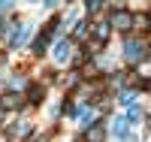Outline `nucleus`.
<instances>
[{"label":"nucleus","mask_w":151,"mask_h":142,"mask_svg":"<svg viewBox=\"0 0 151 142\" xmlns=\"http://www.w3.org/2000/svg\"><path fill=\"white\" fill-rule=\"evenodd\" d=\"M27 142H45V139H42V136H30Z\"/></svg>","instance_id":"nucleus-18"},{"label":"nucleus","mask_w":151,"mask_h":142,"mask_svg":"<svg viewBox=\"0 0 151 142\" xmlns=\"http://www.w3.org/2000/svg\"><path fill=\"white\" fill-rule=\"evenodd\" d=\"M88 33V24L82 21V24H76V30H73V36H76V40H82V36Z\"/></svg>","instance_id":"nucleus-14"},{"label":"nucleus","mask_w":151,"mask_h":142,"mask_svg":"<svg viewBox=\"0 0 151 142\" xmlns=\"http://www.w3.org/2000/svg\"><path fill=\"white\" fill-rule=\"evenodd\" d=\"M109 33H112V24H109V21H97V24H94V43H97V45H103V43L109 40Z\"/></svg>","instance_id":"nucleus-3"},{"label":"nucleus","mask_w":151,"mask_h":142,"mask_svg":"<svg viewBox=\"0 0 151 142\" xmlns=\"http://www.w3.org/2000/svg\"><path fill=\"white\" fill-rule=\"evenodd\" d=\"M148 24H151V21H148V15H133V27H139V30H145Z\"/></svg>","instance_id":"nucleus-12"},{"label":"nucleus","mask_w":151,"mask_h":142,"mask_svg":"<svg viewBox=\"0 0 151 142\" xmlns=\"http://www.w3.org/2000/svg\"><path fill=\"white\" fill-rule=\"evenodd\" d=\"M136 100V88H124L121 91V103H133Z\"/></svg>","instance_id":"nucleus-13"},{"label":"nucleus","mask_w":151,"mask_h":142,"mask_svg":"<svg viewBox=\"0 0 151 142\" xmlns=\"http://www.w3.org/2000/svg\"><path fill=\"white\" fill-rule=\"evenodd\" d=\"M106 139V127L103 124H91L85 130V142H103Z\"/></svg>","instance_id":"nucleus-6"},{"label":"nucleus","mask_w":151,"mask_h":142,"mask_svg":"<svg viewBox=\"0 0 151 142\" xmlns=\"http://www.w3.org/2000/svg\"><path fill=\"white\" fill-rule=\"evenodd\" d=\"M27 133H30V124H27V121H21L18 127H12V130H9V136H27Z\"/></svg>","instance_id":"nucleus-9"},{"label":"nucleus","mask_w":151,"mask_h":142,"mask_svg":"<svg viewBox=\"0 0 151 142\" xmlns=\"http://www.w3.org/2000/svg\"><path fill=\"white\" fill-rule=\"evenodd\" d=\"M0 124H3V109H0Z\"/></svg>","instance_id":"nucleus-20"},{"label":"nucleus","mask_w":151,"mask_h":142,"mask_svg":"<svg viewBox=\"0 0 151 142\" xmlns=\"http://www.w3.org/2000/svg\"><path fill=\"white\" fill-rule=\"evenodd\" d=\"M124 142H139V139H136V136H124Z\"/></svg>","instance_id":"nucleus-19"},{"label":"nucleus","mask_w":151,"mask_h":142,"mask_svg":"<svg viewBox=\"0 0 151 142\" xmlns=\"http://www.w3.org/2000/svg\"><path fill=\"white\" fill-rule=\"evenodd\" d=\"M27 36H30V27H21V30L15 33V40H12V45H24V43H27Z\"/></svg>","instance_id":"nucleus-10"},{"label":"nucleus","mask_w":151,"mask_h":142,"mask_svg":"<svg viewBox=\"0 0 151 142\" xmlns=\"http://www.w3.org/2000/svg\"><path fill=\"white\" fill-rule=\"evenodd\" d=\"M112 130H115L118 136H124V133H127V118H124V115H121V118H118L115 124H112Z\"/></svg>","instance_id":"nucleus-11"},{"label":"nucleus","mask_w":151,"mask_h":142,"mask_svg":"<svg viewBox=\"0 0 151 142\" xmlns=\"http://www.w3.org/2000/svg\"><path fill=\"white\" fill-rule=\"evenodd\" d=\"M142 115H145V112H142L139 106H130V109H127V115H124V118H127V124H136V121H142Z\"/></svg>","instance_id":"nucleus-8"},{"label":"nucleus","mask_w":151,"mask_h":142,"mask_svg":"<svg viewBox=\"0 0 151 142\" xmlns=\"http://www.w3.org/2000/svg\"><path fill=\"white\" fill-rule=\"evenodd\" d=\"M124 58L130 63H142L148 58V43L142 36H130V40H124Z\"/></svg>","instance_id":"nucleus-1"},{"label":"nucleus","mask_w":151,"mask_h":142,"mask_svg":"<svg viewBox=\"0 0 151 142\" xmlns=\"http://www.w3.org/2000/svg\"><path fill=\"white\" fill-rule=\"evenodd\" d=\"M73 112H76V121H79L82 127H91V124H94V115H97V112H94L91 106H79V109H73Z\"/></svg>","instance_id":"nucleus-4"},{"label":"nucleus","mask_w":151,"mask_h":142,"mask_svg":"<svg viewBox=\"0 0 151 142\" xmlns=\"http://www.w3.org/2000/svg\"><path fill=\"white\" fill-rule=\"evenodd\" d=\"M12 9V3H0V15H3V12H9Z\"/></svg>","instance_id":"nucleus-17"},{"label":"nucleus","mask_w":151,"mask_h":142,"mask_svg":"<svg viewBox=\"0 0 151 142\" xmlns=\"http://www.w3.org/2000/svg\"><path fill=\"white\" fill-rule=\"evenodd\" d=\"M55 61L58 63H67L70 61V43H58L55 45Z\"/></svg>","instance_id":"nucleus-7"},{"label":"nucleus","mask_w":151,"mask_h":142,"mask_svg":"<svg viewBox=\"0 0 151 142\" xmlns=\"http://www.w3.org/2000/svg\"><path fill=\"white\" fill-rule=\"evenodd\" d=\"M100 6H103L100 0H91V3H88V12H100Z\"/></svg>","instance_id":"nucleus-16"},{"label":"nucleus","mask_w":151,"mask_h":142,"mask_svg":"<svg viewBox=\"0 0 151 142\" xmlns=\"http://www.w3.org/2000/svg\"><path fill=\"white\" fill-rule=\"evenodd\" d=\"M42 100V88H30V103H40Z\"/></svg>","instance_id":"nucleus-15"},{"label":"nucleus","mask_w":151,"mask_h":142,"mask_svg":"<svg viewBox=\"0 0 151 142\" xmlns=\"http://www.w3.org/2000/svg\"><path fill=\"white\" fill-rule=\"evenodd\" d=\"M109 24H112L115 30H130V27H133V15H130V12H121V9H118L115 15H112V21H109Z\"/></svg>","instance_id":"nucleus-2"},{"label":"nucleus","mask_w":151,"mask_h":142,"mask_svg":"<svg viewBox=\"0 0 151 142\" xmlns=\"http://www.w3.org/2000/svg\"><path fill=\"white\" fill-rule=\"evenodd\" d=\"M21 106V94L18 91H9V94H3V97H0V109H18Z\"/></svg>","instance_id":"nucleus-5"}]
</instances>
